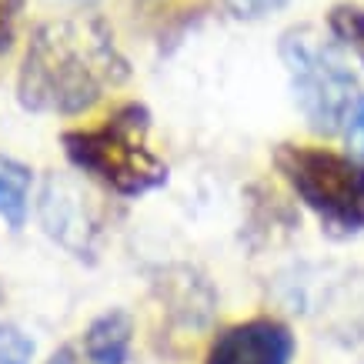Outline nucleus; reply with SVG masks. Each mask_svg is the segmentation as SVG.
I'll use <instances>...</instances> for the list:
<instances>
[{"mask_svg":"<svg viewBox=\"0 0 364 364\" xmlns=\"http://www.w3.org/2000/svg\"><path fill=\"white\" fill-rule=\"evenodd\" d=\"M131 77L111 27L94 17H57L37 23L17 70V104L31 114L77 117Z\"/></svg>","mask_w":364,"mask_h":364,"instance_id":"f257e3e1","label":"nucleus"},{"mask_svg":"<svg viewBox=\"0 0 364 364\" xmlns=\"http://www.w3.org/2000/svg\"><path fill=\"white\" fill-rule=\"evenodd\" d=\"M151 111L141 100L114 107L97 127H74L60 134L67 161L80 174L124 200H137L167 184V164L151 151Z\"/></svg>","mask_w":364,"mask_h":364,"instance_id":"f03ea898","label":"nucleus"},{"mask_svg":"<svg viewBox=\"0 0 364 364\" xmlns=\"http://www.w3.org/2000/svg\"><path fill=\"white\" fill-rule=\"evenodd\" d=\"M274 167L294 198L338 237L364 234V161L321 144H277Z\"/></svg>","mask_w":364,"mask_h":364,"instance_id":"7ed1b4c3","label":"nucleus"},{"mask_svg":"<svg viewBox=\"0 0 364 364\" xmlns=\"http://www.w3.org/2000/svg\"><path fill=\"white\" fill-rule=\"evenodd\" d=\"M277 54L287 70L291 97L304 124L324 137L344 131L348 114H351L354 100L361 97V90L341 50L331 41H324V33L301 23L281 33Z\"/></svg>","mask_w":364,"mask_h":364,"instance_id":"20e7f679","label":"nucleus"},{"mask_svg":"<svg viewBox=\"0 0 364 364\" xmlns=\"http://www.w3.org/2000/svg\"><path fill=\"white\" fill-rule=\"evenodd\" d=\"M37 214H41V228L50 241H57L64 251H70L80 261L84 257L94 261L100 221L90 198L74 181H67L60 174L47 177L44 188H41V200H37Z\"/></svg>","mask_w":364,"mask_h":364,"instance_id":"39448f33","label":"nucleus"},{"mask_svg":"<svg viewBox=\"0 0 364 364\" xmlns=\"http://www.w3.org/2000/svg\"><path fill=\"white\" fill-rule=\"evenodd\" d=\"M294 351V331L281 318L261 314L221 328L210 341L204 364H291Z\"/></svg>","mask_w":364,"mask_h":364,"instance_id":"423d86ee","label":"nucleus"},{"mask_svg":"<svg viewBox=\"0 0 364 364\" xmlns=\"http://www.w3.org/2000/svg\"><path fill=\"white\" fill-rule=\"evenodd\" d=\"M134 341V321L124 308L97 314L80 334L64 341L47 364H127Z\"/></svg>","mask_w":364,"mask_h":364,"instance_id":"0eeeda50","label":"nucleus"},{"mask_svg":"<svg viewBox=\"0 0 364 364\" xmlns=\"http://www.w3.org/2000/svg\"><path fill=\"white\" fill-rule=\"evenodd\" d=\"M181 271V281L171 277L167 271V281H161L167 294V304H171V314L191 324V328H200V324H208L210 314H214V287L208 284V277H200L194 267H177Z\"/></svg>","mask_w":364,"mask_h":364,"instance_id":"6e6552de","label":"nucleus"},{"mask_svg":"<svg viewBox=\"0 0 364 364\" xmlns=\"http://www.w3.org/2000/svg\"><path fill=\"white\" fill-rule=\"evenodd\" d=\"M33 171L17 157L0 154V218L11 231H21L31 214Z\"/></svg>","mask_w":364,"mask_h":364,"instance_id":"1a4fd4ad","label":"nucleus"},{"mask_svg":"<svg viewBox=\"0 0 364 364\" xmlns=\"http://www.w3.org/2000/svg\"><path fill=\"white\" fill-rule=\"evenodd\" d=\"M328 31L341 47H348L364 64V7L358 4H338L328 14Z\"/></svg>","mask_w":364,"mask_h":364,"instance_id":"9d476101","label":"nucleus"},{"mask_svg":"<svg viewBox=\"0 0 364 364\" xmlns=\"http://www.w3.org/2000/svg\"><path fill=\"white\" fill-rule=\"evenodd\" d=\"M33 341L17 324H0V364H31Z\"/></svg>","mask_w":364,"mask_h":364,"instance_id":"9b49d317","label":"nucleus"},{"mask_svg":"<svg viewBox=\"0 0 364 364\" xmlns=\"http://www.w3.org/2000/svg\"><path fill=\"white\" fill-rule=\"evenodd\" d=\"M291 0H224V7L234 21H261V17H271V14L284 11Z\"/></svg>","mask_w":364,"mask_h":364,"instance_id":"f8f14e48","label":"nucleus"},{"mask_svg":"<svg viewBox=\"0 0 364 364\" xmlns=\"http://www.w3.org/2000/svg\"><path fill=\"white\" fill-rule=\"evenodd\" d=\"M23 14V0H0V57L11 54L17 41V23Z\"/></svg>","mask_w":364,"mask_h":364,"instance_id":"ddd939ff","label":"nucleus"},{"mask_svg":"<svg viewBox=\"0 0 364 364\" xmlns=\"http://www.w3.org/2000/svg\"><path fill=\"white\" fill-rule=\"evenodd\" d=\"M344 134H348V147H351V154L364 161V94L354 100L351 114H348V124H344Z\"/></svg>","mask_w":364,"mask_h":364,"instance_id":"4468645a","label":"nucleus"},{"mask_svg":"<svg viewBox=\"0 0 364 364\" xmlns=\"http://www.w3.org/2000/svg\"><path fill=\"white\" fill-rule=\"evenodd\" d=\"M70 4H94V0H70Z\"/></svg>","mask_w":364,"mask_h":364,"instance_id":"2eb2a0df","label":"nucleus"}]
</instances>
